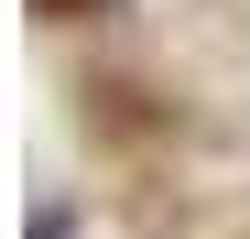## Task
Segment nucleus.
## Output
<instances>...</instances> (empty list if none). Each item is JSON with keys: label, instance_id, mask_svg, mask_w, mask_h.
I'll return each instance as SVG.
<instances>
[{"label": "nucleus", "instance_id": "2", "mask_svg": "<svg viewBox=\"0 0 250 239\" xmlns=\"http://www.w3.org/2000/svg\"><path fill=\"white\" fill-rule=\"evenodd\" d=\"M33 11H44V22H109L120 0H33Z\"/></svg>", "mask_w": 250, "mask_h": 239}, {"label": "nucleus", "instance_id": "1", "mask_svg": "<svg viewBox=\"0 0 250 239\" xmlns=\"http://www.w3.org/2000/svg\"><path fill=\"white\" fill-rule=\"evenodd\" d=\"M87 120H98L109 141H152V131H163V109H142L131 76H98V87H87Z\"/></svg>", "mask_w": 250, "mask_h": 239}]
</instances>
